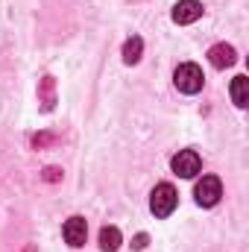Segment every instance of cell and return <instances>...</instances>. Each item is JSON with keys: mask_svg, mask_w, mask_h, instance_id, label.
Here are the masks:
<instances>
[{"mask_svg": "<svg viewBox=\"0 0 249 252\" xmlns=\"http://www.w3.org/2000/svg\"><path fill=\"white\" fill-rule=\"evenodd\" d=\"M176 205H179V193H176V188H173L170 182L156 185L153 196H150V211H153L156 217H170V214L176 211Z\"/></svg>", "mask_w": 249, "mask_h": 252, "instance_id": "cell-1", "label": "cell"}, {"mask_svg": "<svg viewBox=\"0 0 249 252\" xmlns=\"http://www.w3.org/2000/svg\"><path fill=\"white\" fill-rule=\"evenodd\" d=\"M173 82H176V88H179L182 94H199V91H202V82H205L202 67L193 64V62L179 64V67L173 70Z\"/></svg>", "mask_w": 249, "mask_h": 252, "instance_id": "cell-2", "label": "cell"}, {"mask_svg": "<svg viewBox=\"0 0 249 252\" xmlns=\"http://www.w3.org/2000/svg\"><path fill=\"white\" fill-rule=\"evenodd\" d=\"M193 196H196V202H199L202 208H211V205H217L220 196H223V182H220L217 176H202V179L196 182V188H193Z\"/></svg>", "mask_w": 249, "mask_h": 252, "instance_id": "cell-3", "label": "cell"}, {"mask_svg": "<svg viewBox=\"0 0 249 252\" xmlns=\"http://www.w3.org/2000/svg\"><path fill=\"white\" fill-rule=\"evenodd\" d=\"M170 167H173L176 176H182V179H193V176L199 173V167H202V158H199L193 150H179V153L173 156Z\"/></svg>", "mask_w": 249, "mask_h": 252, "instance_id": "cell-4", "label": "cell"}, {"mask_svg": "<svg viewBox=\"0 0 249 252\" xmlns=\"http://www.w3.org/2000/svg\"><path fill=\"white\" fill-rule=\"evenodd\" d=\"M62 232H64L67 247L79 250V247H85V238H88V223H85V217H70V220L64 223Z\"/></svg>", "mask_w": 249, "mask_h": 252, "instance_id": "cell-5", "label": "cell"}, {"mask_svg": "<svg viewBox=\"0 0 249 252\" xmlns=\"http://www.w3.org/2000/svg\"><path fill=\"white\" fill-rule=\"evenodd\" d=\"M202 18V3L199 0H179L173 6V21L176 24H193Z\"/></svg>", "mask_w": 249, "mask_h": 252, "instance_id": "cell-6", "label": "cell"}, {"mask_svg": "<svg viewBox=\"0 0 249 252\" xmlns=\"http://www.w3.org/2000/svg\"><path fill=\"white\" fill-rule=\"evenodd\" d=\"M208 62L214 64L217 70H223V67H232V64L238 62V53H235L232 44H214L208 50Z\"/></svg>", "mask_w": 249, "mask_h": 252, "instance_id": "cell-7", "label": "cell"}, {"mask_svg": "<svg viewBox=\"0 0 249 252\" xmlns=\"http://www.w3.org/2000/svg\"><path fill=\"white\" fill-rule=\"evenodd\" d=\"M232 100H235L238 109H247L249 106V79L244 76V73L232 79Z\"/></svg>", "mask_w": 249, "mask_h": 252, "instance_id": "cell-8", "label": "cell"}, {"mask_svg": "<svg viewBox=\"0 0 249 252\" xmlns=\"http://www.w3.org/2000/svg\"><path fill=\"white\" fill-rule=\"evenodd\" d=\"M38 100H41V109L50 112L53 103H56V79L53 76H44L41 85H38Z\"/></svg>", "mask_w": 249, "mask_h": 252, "instance_id": "cell-9", "label": "cell"}, {"mask_svg": "<svg viewBox=\"0 0 249 252\" xmlns=\"http://www.w3.org/2000/svg\"><path fill=\"white\" fill-rule=\"evenodd\" d=\"M121 247V232L115 226H103L100 229V250L103 252H118Z\"/></svg>", "mask_w": 249, "mask_h": 252, "instance_id": "cell-10", "label": "cell"}, {"mask_svg": "<svg viewBox=\"0 0 249 252\" xmlns=\"http://www.w3.org/2000/svg\"><path fill=\"white\" fill-rule=\"evenodd\" d=\"M141 50H144V41H141L138 35H132V38L124 44V62L126 64H138V59H141Z\"/></svg>", "mask_w": 249, "mask_h": 252, "instance_id": "cell-11", "label": "cell"}, {"mask_svg": "<svg viewBox=\"0 0 249 252\" xmlns=\"http://www.w3.org/2000/svg\"><path fill=\"white\" fill-rule=\"evenodd\" d=\"M59 179H62L59 167H44V182H59Z\"/></svg>", "mask_w": 249, "mask_h": 252, "instance_id": "cell-12", "label": "cell"}, {"mask_svg": "<svg viewBox=\"0 0 249 252\" xmlns=\"http://www.w3.org/2000/svg\"><path fill=\"white\" fill-rule=\"evenodd\" d=\"M53 141H56L53 135H35L32 138V147H44V144H53Z\"/></svg>", "mask_w": 249, "mask_h": 252, "instance_id": "cell-13", "label": "cell"}, {"mask_svg": "<svg viewBox=\"0 0 249 252\" xmlns=\"http://www.w3.org/2000/svg\"><path fill=\"white\" fill-rule=\"evenodd\" d=\"M147 241H150V238H147V235L141 232V235H135V241H132V247H135V250H144V247H147Z\"/></svg>", "mask_w": 249, "mask_h": 252, "instance_id": "cell-14", "label": "cell"}]
</instances>
